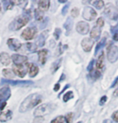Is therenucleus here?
I'll return each instance as SVG.
<instances>
[{
  "label": "nucleus",
  "mask_w": 118,
  "mask_h": 123,
  "mask_svg": "<svg viewBox=\"0 0 118 123\" xmlns=\"http://www.w3.org/2000/svg\"><path fill=\"white\" fill-rule=\"evenodd\" d=\"M42 101V97L38 93H32L28 95L22 103L20 104L19 108L20 113H25L35 108Z\"/></svg>",
  "instance_id": "f257e3e1"
},
{
  "label": "nucleus",
  "mask_w": 118,
  "mask_h": 123,
  "mask_svg": "<svg viewBox=\"0 0 118 123\" xmlns=\"http://www.w3.org/2000/svg\"><path fill=\"white\" fill-rule=\"evenodd\" d=\"M30 17L31 16L26 15V14H22V15H20L19 16L15 17L14 19L10 23L8 26V28L10 31H19L24 27L25 25L28 24L29 20H30Z\"/></svg>",
  "instance_id": "f03ea898"
},
{
  "label": "nucleus",
  "mask_w": 118,
  "mask_h": 123,
  "mask_svg": "<svg viewBox=\"0 0 118 123\" xmlns=\"http://www.w3.org/2000/svg\"><path fill=\"white\" fill-rule=\"evenodd\" d=\"M56 105L52 103H45L39 105L37 108L34 110V115L36 117H42L45 115L49 114L55 110Z\"/></svg>",
  "instance_id": "7ed1b4c3"
},
{
  "label": "nucleus",
  "mask_w": 118,
  "mask_h": 123,
  "mask_svg": "<svg viewBox=\"0 0 118 123\" xmlns=\"http://www.w3.org/2000/svg\"><path fill=\"white\" fill-rule=\"evenodd\" d=\"M107 59L111 64H114L118 60V47L112 43L107 48Z\"/></svg>",
  "instance_id": "20e7f679"
},
{
  "label": "nucleus",
  "mask_w": 118,
  "mask_h": 123,
  "mask_svg": "<svg viewBox=\"0 0 118 123\" xmlns=\"http://www.w3.org/2000/svg\"><path fill=\"white\" fill-rule=\"evenodd\" d=\"M2 84L10 85L12 86H19V87H27L33 85V81L31 80H7V79H2Z\"/></svg>",
  "instance_id": "39448f33"
},
{
  "label": "nucleus",
  "mask_w": 118,
  "mask_h": 123,
  "mask_svg": "<svg viewBox=\"0 0 118 123\" xmlns=\"http://www.w3.org/2000/svg\"><path fill=\"white\" fill-rule=\"evenodd\" d=\"M36 34H37V28L36 27H28L22 31L20 36L25 40H31L35 38Z\"/></svg>",
  "instance_id": "423d86ee"
},
{
  "label": "nucleus",
  "mask_w": 118,
  "mask_h": 123,
  "mask_svg": "<svg viewBox=\"0 0 118 123\" xmlns=\"http://www.w3.org/2000/svg\"><path fill=\"white\" fill-rule=\"evenodd\" d=\"M12 70L15 76L20 78H24L27 73H28V62L23 65H15L13 64Z\"/></svg>",
  "instance_id": "0eeeda50"
},
{
  "label": "nucleus",
  "mask_w": 118,
  "mask_h": 123,
  "mask_svg": "<svg viewBox=\"0 0 118 123\" xmlns=\"http://www.w3.org/2000/svg\"><path fill=\"white\" fill-rule=\"evenodd\" d=\"M104 14L112 20H117L118 19V9L117 6L112 5V4H108L104 9Z\"/></svg>",
  "instance_id": "6e6552de"
},
{
  "label": "nucleus",
  "mask_w": 118,
  "mask_h": 123,
  "mask_svg": "<svg viewBox=\"0 0 118 123\" xmlns=\"http://www.w3.org/2000/svg\"><path fill=\"white\" fill-rule=\"evenodd\" d=\"M96 16H97V12L93 7L87 6L83 8V18L85 20H87V21H92V20H94L96 18Z\"/></svg>",
  "instance_id": "1a4fd4ad"
},
{
  "label": "nucleus",
  "mask_w": 118,
  "mask_h": 123,
  "mask_svg": "<svg viewBox=\"0 0 118 123\" xmlns=\"http://www.w3.org/2000/svg\"><path fill=\"white\" fill-rule=\"evenodd\" d=\"M76 31L80 35L85 36L90 32V25L88 23L85 21H79L76 24Z\"/></svg>",
  "instance_id": "9d476101"
},
{
  "label": "nucleus",
  "mask_w": 118,
  "mask_h": 123,
  "mask_svg": "<svg viewBox=\"0 0 118 123\" xmlns=\"http://www.w3.org/2000/svg\"><path fill=\"white\" fill-rule=\"evenodd\" d=\"M7 44L8 48H10L11 51L14 52H18L22 48V43H20L19 39L15 38H10L7 41Z\"/></svg>",
  "instance_id": "9b49d317"
},
{
  "label": "nucleus",
  "mask_w": 118,
  "mask_h": 123,
  "mask_svg": "<svg viewBox=\"0 0 118 123\" xmlns=\"http://www.w3.org/2000/svg\"><path fill=\"white\" fill-rule=\"evenodd\" d=\"M28 57L25 56L24 55H20L15 53L11 55V60H12L13 64L15 65H23L28 63Z\"/></svg>",
  "instance_id": "f8f14e48"
},
{
  "label": "nucleus",
  "mask_w": 118,
  "mask_h": 123,
  "mask_svg": "<svg viewBox=\"0 0 118 123\" xmlns=\"http://www.w3.org/2000/svg\"><path fill=\"white\" fill-rule=\"evenodd\" d=\"M95 43V40L91 38H84L81 41V46H82L83 50L85 52H90L92 49Z\"/></svg>",
  "instance_id": "ddd939ff"
},
{
  "label": "nucleus",
  "mask_w": 118,
  "mask_h": 123,
  "mask_svg": "<svg viewBox=\"0 0 118 123\" xmlns=\"http://www.w3.org/2000/svg\"><path fill=\"white\" fill-rule=\"evenodd\" d=\"M49 36V31L48 30H45L37 36L36 39V45L37 47H43L45 44V41Z\"/></svg>",
  "instance_id": "4468645a"
},
{
  "label": "nucleus",
  "mask_w": 118,
  "mask_h": 123,
  "mask_svg": "<svg viewBox=\"0 0 118 123\" xmlns=\"http://www.w3.org/2000/svg\"><path fill=\"white\" fill-rule=\"evenodd\" d=\"M11 89L8 86L0 89V101H7L11 97Z\"/></svg>",
  "instance_id": "2eb2a0df"
},
{
  "label": "nucleus",
  "mask_w": 118,
  "mask_h": 123,
  "mask_svg": "<svg viewBox=\"0 0 118 123\" xmlns=\"http://www.w3.org/2000/svg\"><path fill=\"white\" fill-rule=\"evenodd\" d=\"M104 52H101L100 54L99 55L98 58H97L96 63V69L99 71H102L104 68Z\"/></svg>",
  "instance_id": "dca6fc26"
},
{
  "label": "nucleus",
  "mask_w": 118,
  "mask_h": 123,
  "mask_svg": "<svg viewBox=\"0 0 118 123\" xmlns=\"http://www.w3.org/2000/svg\"><path fill=\"white\" fill-rule=\"evenodd\" d=\"M100 36H101V28L96 25L90 31V38L92 39L93 40H98L100 38Z\"/></svg>",
  "instance_id": "f3484780"
},
{
  "label": "nucleus",
  "mask_w": 118,
  "mask_h": 123,
  "mask_svg": "<svg viewBox=\"0 0 118 123\" xmlns=\"http://www.w3.org/2000/svg\"><path fill=\"white\" fill-rule=\"evenodd\" d=\"M12 111L10 110H7L0 113V122H7L12 118Z\"/></svg>",
  "instance_id": "a211bd4d"
},
{
  "label": "nucleus",
  "mask_w": 118,
  "mask_h": 123,
  "mask_svg": "<svg viewBox=\"0 0 118 123\" xmlns=\"http://www.w3.org/2000/svg\"><path fill=\"white\" fill-rule=\"evenodd\" d=\"M0 62L4 66L10 65L11 63V56L7 52H1L0 53Z\"/></svg>",
  "instance_id": "6ab92c4d"
},
{
  "label": "nucleus",
  "mask_w": 118,
  "mask_h": 123,
  "mask_svg": "<svg viewBox=\"0 0 118 123\" xmlns=\"http://www.w3.org/2000/svg\"><path fill=\"white\" fill-rule=\"evenodd\" d=\"M48 50L47 49H41L37 52L38 55V60L41 63V64H45L46 61H47V58H48Z\"/></svg>",
  "instance_id": "aec40b11"
},
{
  "label": "nucleus",
  "mask_w": 118,
  "mask_h": 123,
  "mask_svg": "<svg viewBox=\"0 0 118 123\" xmlns=\"http://www.w3.org/2000/svg\"><path fill=\"white\" fill-rule=\"evenodd\" d=\"M39 73V68L36 64L28 63V75L31 78H33Z\"/></svg>",
  "instance_id": "412c9836"
},
{
  "label": "nucleus",
  "mask_w": 118,
  "mask_h": 123,
  "mask_svg": "<svg viewBox=\"0 0 118 123\" xmlns=\"http://www.w3.org/2000/svg\"><path fill=\"white\" fill-rule=\"evenodd\" d=\"M38 9L42 12H45L49 10L50 6V2L49 0H42V1H38L37 3Z\"/></svg>",
  "instance_id": "4be33fe9"
},
{
  "label": "nucleus",
  "mask_w": 118,
  "mask_h": 123,
  "mask_svg": "<svg viewBox=\"0 0 118 123\" xmlns=\"http://www.w3.org/2000/svg\"><path fill=\"white\" fill-rule=\"evenodd\" d=\"M73 19L72 18L70 17H68L66 18V22L64 23L63 24V27L65 30H66V36H69V34H70V32L71 31V30H72V27H73Z\"/></svg>",
  "instance_id": "5701e85b"
},
{
  "label": "nucleus",
  "mask_w": 118,
  "mask_h": 123,
  "mask_svg": "<svg viewBox=\"0 0 118 123\" xmlns=\"http://www.w3.org/2000/svg\"><path fill=\"white\" fill-rule=\"evenodd\" d=\"M2 73L4 77H6L7 80H13L14 76H15L12 68H4L2 71Z\"/></svg>",
  "instance_id": "b1692460"
},
{
  "label": "nucleus",
  "mask_w": 118,
  "mask_h": 123,
  "mask_svg": "<svg viewBox=\"0 0 118 123\" xmlns=\"http://www.w3.org/2000/svg\"><path fill=\"white\" fill-rule=\"evenodd\" d=\"M106 41H107V37H105V36L103 37V38L99 40V42L96 44V50H95V55H96L97 53L99 52V51H100L106 45Z\"/></svg>",
  "instance_id": "393cba45"
},
{
  "label": "nucleus",
  "mask_w": 118,
  "mask_h": 123,
  "mask_svg": "<svg viewBox=\"0 0 118 123\" xmlns=\"http://www.w3.org/2000/svg\"><path fill=\"white\" fill-rule=\"evenodd\" d=\"M62 58H59V59H57V60H55L54 63L52 64V65H51V72H52L53 74L55 73L59 69V68L62 65Z\"/></svg>",
  "instance_id": "a878e982"
},
{
  "label": "nucleus",
  "mask_w": 118,
  "mask_h": 123,
  "mask_svg": "<svg viewBox=\"0 0 118 123\" xmlns=\"http://www.w3.org/2000/svg\"><path fill=\"white\" fill-rule=\"evenodd\" d=\"M24 48L25 49H26V51H28V52H36V50H37L38 47L36 45L35 43H26L24 45Z\"/></svg>",
  "instance_id": "bb28decb"
},
{
  "label": "nucleus",
  "mask_w": 118,
  "mask_h": 123,
  "mask_svg": "<svg viewBox=\"0 0 118 123\" xmlns=\"http://www.w3.org/2000/svg\"><path fill=\"white\" fill-rule=\"evenodd\" d=\"M34 16H35L36 19L37 20L38 22H42V21H44V19H45V17H44V12L40 11L38 8H36L34 10Z\"/></svg>",
  "instance_id": "cd10ccee"
},
{
  "label": "nucleus",
  "mask_w": 118,
  "mask_h": 123,
  "mask_svg": "<svg viewBox=\"0 0 118 123\" xmlns=\"http://www.w3.org/2000/svg\"><path fill=\"white\" fill-rule=\"evenodd\" d=\"M90 3L92 4V6L97 10H101L104 6V2L102 0H97V1H90Z\"/></svg>",
  "instance_id": "c85d7f7f"
},
{
  "label": "nucleus",
  "mask_w": 118,
  "mask_h": 123,
  "mask_svg": "<svg viewBox=\"0 0 118 123\" xmlns=\"http://www.w3.org/2000/svg\"><path fill=\"white\" fill-rule=\"evenodd\" d=\"M2 3H3V7L4 10L8 11V10H11L13 8L14 5H15V1H3Z\"/></svg>",
  "instance_id": "c756f323"
},
{
  "label": "nucleus",
  "mask_w": 118,
  "mask_h": 123,
  "mask_svg": "<svg viewBox=\"0 0 118 123\" xmlns=\"http://www.w3.org/2000/svg\"><path fill=\"white\" fill-rule=\"evenodd\" d=\"M50 123H68L66 119L65 116H57L55 118H54Z\"/></svg>",
  "instance_id": "7c9ffc66"
},
{
  "label": "nucleus",
  "mask_w": 118,
  "mask_h": 123,
  "mask_svg": "<svg viewBox=\"0 0 118 123\" xmlns=\"http://www.w3.org/2000/svg\"><path fill=\"white\" fill-rule=\"evenodd\" d=\"M74 98V92L72 91H68L66 92V93H64L63 97H62V99H63L64 102H68L70 100Z\"/></svg>",
  "instance_id": "2f4dec72"
},
{
  "label": "nucleus",
  "mask_w": 118,
  "mask_h": 123,
  "mask_svg": "<svg viewBox=\"0 0 118 123\" xmlns=\"http://www.w3.org/2000/svg\"><path fill=\"white\" fill-rule=\"evenodd\" d=\"M90 76H91V77L93 79V80H97V79H99L100 77L101 76V72L97 70V69H93L91 72H90Z\"/></svg>",
  "instance_id": "473e14b6"
},
{
  "label": "nucleus",
  "mask_w": 118,
  "mask_h": 123,
  "mask_svg": "<svg viewBox=\"0 0 118 123\" xmlns=\"http://www.w3.org/2000/svg\"><path fill=\"white\" fill-rule=\"evenodd\" d=\"M79 15V9L77 7H74L70 10V15L71 18H77Z\"/></svg>",
  "instance_id": "72a5a7b5"
},
{
  "label": "nucleus",
  "mask_w": 118,
  "mask_h": 123,
  "mask_svg": "<svg viewBox=\"0 0 118 123\" xmlns=\"http://www.w3.org/2000/svg\"><path fill=\"white\" fill-rule=\"evenodd\" d=\"M61 34H62V31H61V29H60L59 27H57V28H55V31L54 32V37L55 38L56 40L59 39Z\"/></svg>",
  "instance_id": "f704fd0d"
},
{
  "label": "nucleus",
  "mask_w": 118,
  "mask_h": 123,
  "mask_svg": "<svg viewBox=\"0 0 118 123\" xmlns=\"http://www.w3.org/2000/svg\"><path fill=\"white\" fill-rule=\"evenodd\" d=\"M104 25V19L102 18V17H99L97 18L96 20V26L99 27H103Z\"/></svg>",
  "instance_id": "c9c22d12"
},
{
  "label": "nucleus",
  "mask_w": 118,
  "mask_h": 123,
  "mask_svg": "<svg viewBox=\"0 0 118 123\" xmlns=\"http://www.w3.org/2000/svg\"><path fill=\"white\" fill-rule=\"evenodd\" d=\"M66 117V119L68 123H72L73 122V119H74V113H68L65 116Z\"/></svg>",
  "instance_id": "e433bc0d"
},
{
  "label": "nucleus",
  "mask_w": 118,
  "mask_h": 123,
  "mask_svg": "<svg viewBox=\"0 0 118 123\" xmlns=\"http://www.w3.org/2000/svg\"><path fill=\"white\" fill-rule=\"evenodd\" d=\"M94 64H95V60H91V62L89 63V64H88V66H87V71L89 72H91L92 70L94 69Z\"/></svg>",
  "instance_id": "4c0bfd02"
},
{
  "label": "nucleus",
  "mask_w": 118,
  "mask_h": 123,
  "mask_svg": "<svg viewBox=\"0 0 118 123\" xmlns=\"http://www.w3.org/2000/svg\"><path fill=\"white\" fill-rule=\"evenodd\" d=\"M108 100V97L106 95H104V96L101 97L100 100H99V105H104L106 103Z\"/></svg>",
  "instance_id": "58836bf2"
},
{
  "label": "nucleus",
  "mask_w": 118,
  "mask_h": 123,
  "mask_svg": "<svg viewBox=\"0 0 118 123\" xmlns=\"http://www.w3.org/2000/svg\"><path fill=\"white\" fill-rule=\"evenodd\" d=\"M68 10H69V4H66V5L64 6V7L62 8V15L65 16L66 15V13L68 12Z\"/></svg>",
  "instance_id": "ea45409f"
},
{
  "label": "nucleus",
  "mask_w": 118,
  "mask_h": 123,
  "mask_svg": "<svg viewBox=\"0 0 118 123\" xmlns=\"http://www.w3.org/2000/svg\"><path fill=\"white\" fill-rule=\"evenodd\" d=\"M112 120L114 121V122L118 123V110L113 112L112 115Z\"/></svg>",
  "instance_id": "a19ab883"
},
{
  "label": "nucleus",
  "mask_w": 118,
  "mask_h": 123,
  "mask_svg": "<svg viewBox=\"0 0 118 123\" xmlns=\"http://www.w3.org/2000/svg\"><path fill=\"white\" fill-rule=\"evenodd\" d=\"M7 105V101H0V113H2Z\"/></svg>",
  "instance_id": "79ce46f5"
},
{
  "label": "nucleus",
  "mask_w": 118,
  "mask_h": 123,
  "mask_svg": "<svg viewBox=\"0 0 118 123\" xmlns=\"http://www.w3.org/2000/svg\"><path fill=\"white\" fill-rule=\"evenodd\" d=\"M112 39L114 41H118V30L112 32Z\"/></svg>",
  "instance_id": "37998d69"
},
{
  "label": "nucleus",
  "mask_w": 118,
  "mask_h": 123,
  "mask_svg": "<svg viewBox=\"0 0 118 123\" xmlns=\"http://www.w3.org/2000/svg\"><path fill=\"white\" fill-rule=\"evenodd\" d=\"M60 89V83H56V84L54 85V92H57L58 90Z\"/></svg>",
  "instance_id": "c03bdc74"
},
{
  "label": "nucleus",
  "mask_w": 118,
  "mask_h": 123,
  "mask_svg": "<svg viewBox=\"0 0 118 123\" xmlns=\"http://www.w3.org/2000/svg\"><path fill=\"white\" fill-rule=\"evenodd\" d=\"M117 84H118V76H117V77L115 78V80H113L112 84L111 85V88H114Z\"/></svg>",
  "instance_id": "a18cd8bd"
},
{
  "label": "nucleus",
  "mask_w": 118,
  "mask_h": 123,
  "mask_svg": "<svg viewBox=\"0 0 118 123\" xmlns=\"http://www.w3.org/2000/svg\"><path fill=\"white\" fill-rule=\"evenodd\" d=\"M69 87H70V85H69V84H67V85H66V86H65V87H64V89H62V91L61 92H60L59 96H60V95H62V93H63V92H64V91H66V90L67 89H68V88H69ZM59 96H58V97H59Z\"/></svg>",
  "instance_id": "49530a36"
},
{
  "label": "nucleus",
  "mask_w": 118,
  "mask_h": 123,
  "mask_svg": "<svg viewBox=\"0 0 118 123\" xmlns=\"http://www.w3.org/2000/svg\"><path fill=\"white\" fill-rule=\"evenodd\" d=\"M65 79H66V75H65L64 73H62L61 77H60L59 80H58V83H59V82H61V81H62V80H64Z\"/></svg>",
  "instance_id": "de8ad7c7"
},
{
  "label": "nucleus",
  "mask_w": 118,
  "mask_h": 123,
  "mask_svg": "<svg viewBox=\"0 0 118 123\" xmlns=\"http://www.w3.org/2000/svg\"><path fill=\"white\" fill-rule=\"evenodd\" d=\"M112 95H113V97H118V88L114 90V92H113V94Z\"/></svg>",
  "instance_id": "09e8293b"
},
{
  "label": "nucleus",
  "mask_w": 118,
  "mask_h": 123,
  "mask_svg": "<svg viewBox=\"0 0 118 123\" xmlns=\"http://www.w3.org/2000/svg\"><path fill=\"white\" fill-rule=\"evenodd\" d=\"M67 1H58V3H66Z\"/></svg>",
  "instance_id": "8fccbe9b"
},
{
  "label": "nucleus",
  "mask_w": 118,
  "mask_h": 123,
  "mask_svg": "<svg viewBox=\"0 0 118 123\" xmlns=\"http://www.w3.org/2000/svg\"><path fill=\"white\" fill-rule=\"evenodd\" d=\"M116 3H117V8L118 9V1H116Z\"/></svg>",
  "instance_id": "3c124183"
},
{
  "label": "nucleus",
  "mask_w": 118,
  "mask_h": 123,
  "mask_svg": "<svg viewBox=\"0 0 118 123\" xmlns=\"http://www.w3.org/2000/svg\"><path fill=\"white\" fill-rule=\"evenodd\" d=\"M77 123H83V122H81V121H80V122H78Z\"/></svg>",
  "instance_id": "603ef678"
},
{
  "label": "nucleus",
  "mask_w": 118,
  "mask_h": 123,
  "mask_svg": "<svg viewBox=\"0 0 118 123\" xmlns=\"http://www.w3.org/2000/svg\"><path fill=\"white\" fill-rule=\"evenodd\" d=\"M0 11H1V3H0Z\"/></svg>",
  "instance_id": "864d4df0"
}]
</instances>
